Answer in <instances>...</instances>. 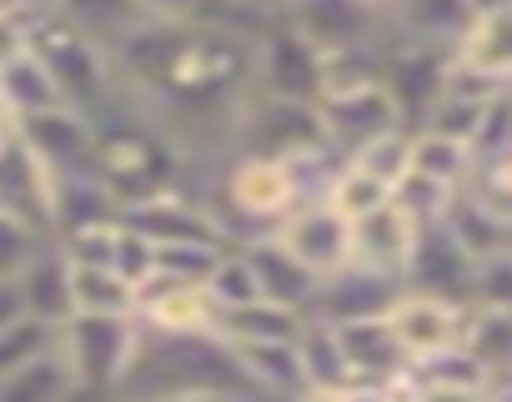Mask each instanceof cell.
<instances>
[{"mask_svg": "<svg viewBox=\"0 0 512 402\" xmlns=\"http://www.w3.org/2000/svg\"><path fill=\"white\" fill-rule=\"evenodd\" d=\"M206 201L216 207V217L226 222L231 242L241 247L251 237L277 232L302 207V186H297V171L287 161H272V156H231L216 171Z\"/></svg>", "mask_w": 512, "mask_h": 402, "instance_id": "3", "label": "cell"}, {"mask_svg": "<svg viewBox=\"0 0 512 402\" xmlns=\"http://www.w3.org/2000/svg\"><path fill=\"white\" fill-rule=\"evenodd\" d=\"M317 111H322L327 141H332L342 156H352L357 146H367V141H377V136H387V131H402V126H407L387 86L332 91V96H322V101H317Z\"/></svg>", "mask_w": 512, "mask_h": 402, "instance_id": "13", "label": "cell"}, {"mask_svg": "<svg viewBox=\"0 0 512 402\" xmlns=\"http://www.w3.org/2000/svg\"><path fill=\"white\" fill-rule=\"evenodd\" d=\"M56 342H61V327H56V322H41V317L21 312L6 332H0V377H11V372H21V367L51 357Z\"/></svg>", "mask_w": 512, "mask_h": 402, "instance_id": "35", "label": "cell"}, {"mask_svg": "<svg viewBox=\"0 0 512 402\" xmlns=\"http://www.w3.org/2000/svg\"><path fill=\"white\" fill-rule=\"evenodd\" d=\"M26 46H31V51L46 61V71L56 76L66 106H76V111L91 116V121H106V116L121 111V86H116L111 56H106L91 36H81L71 21H61V16L31 21V41H26Z\"/></svg>", "mask_w": 512, "mask_h": 402, "instance_id": "4", "label": "cell"}, {"mask_svg": "<svg viewBox=\"0 0 512 402\" xmlns=\"http://www.w3.org/2000/svg\"><path fill=\"white\" fill-rule=\"evenodd\" d=\"M0 141H6V136H0Z\"/></svg>", "mask_w": 512, "mask_h": 402, "instance_id": "51", "label": "cell"}, {"mask_svg": "<svg viewBox=\"0 0 512 402\" xmlns=\"http://www.w3.org/2000/svg\"><path fill=\"white\" fill-rule=\"evenodd\" d=\"M362 6H367V11H382V16H387V11L397 6V0H362Z\"/></svg>", "mask_w": 512, "mask_h": 402, "instance_id": "49", "label": "cell"}, {"mask_svg": "<svg viewBox=\"0 0 512 402\" xmlns=\"http://www.w3.org/2000/svg\"><path fill=\"white\" fill-rule=\"evenodd\" d=\"M387 387H392V402H492V392L482 387H437V382H412L407 372Z\"/></svg>", "mask_w": 512, "mask_h": 402, "instance_id": "41", "label": "cell"}, {"mask_svg": "<svg viewBox=\"0 0 512 402\" xmlns=\"http://www.w3.org/2000/svg\"><path fill=\"white\" fill-rule=\"evenodd\" d=\"M16 287H21V302H26L31 317L56 322V327L71 322V262H66V252H61L56 242L31 262V272H26Z\"/></svg>", "mask_w": 512, "mask_h": 402, "instance_id": "27", "label": "cell"}, {"mask_svg": "<svg viewBox=\"0 0 512 402\" xmlns=\"http://www.w3.org/2000/svg\"><path fill=\"white\" fill-rule=\"evenodd\" d=\"M26 312V302H21V287L16 282H0V332H6L16 317Z\"/></svg>", "mask_w": 512, "mask_h": 402, "instance_id": "43", "label": "cell"}, {"mask_svg": "<svg viewBox=\"0 0 512 402\" xmlns=\"http://www.w3.org/2000/svg\"><path fill=\"white\" fill-rule=\"evenodd\" d=\"M297 352H302V367H307V382H312V387H322V392L357 387V377H352V367H347V357H342V342H337V332H332L327 322H312V317H307V327H302V337H297ZM312 387H307V392H312Z\"/></svg>", "mask_w": 512, "mask_h": 402, "instance_id": "34", "label": "cell"}, {"mask_svg": "<svg viewBox=\"0 0 512 402\" xmlns=\"http://www.w3.org/2000/svg\"><path fill=\"white\" fill-rule=\"evenodd\" d=\"M61 21H71L81 36H91L106 56L131 36V31H141L151 16L136 6V0H61V11H56Z\"/></svg>", "mask_w": 512, "mask_h": 402, "instance_id": "28", "label": "cell"}, {"mask_svg": "<svg viewBox=\"0 0 512 402\" xmlns=\"http://www.w3.org/2000/svg\"><path fill=\"white\" fill-rule=\"evenodd\" d=\"M492 402H512V377H502V382H492Z\"/></svg>", "mask_w": 512, "mask_h": 402, "instance_id": "48", "label": "cell"}, {"mask_svg": "<svg viewBox=\"0 0 512 402\" xmlns=\"http://www.w3.org/2000/svg\"><path fill=\"white\" fill-rule=\"evenodd\" d=\"M332 332H337V342H342V357H347L352 377L367 382V387H387V382H397V377L412 367L407 352H402V342L392 337L387 317L342 322V327H332Z\"/></svg>", "mask_w": 512, "mask_h": 402, "instance_id": "21", "label": "cell"}, {"mask_svg": "<svg viewBox=\"0 0 512 402\" xmlns=\"http://www.w3.org/2000/svg\"><path fill=\"white\" fill-rule=\"evenodd\" d=\"M472 16H477L472 0H397L387 11V41L452 51L462 41V31L472 26Z\"/></svg>", "mask_w": 512, "mask_h": 402, "instance_id": "20", "label": "cell"}, {"mask_svg": "<svg viewBox=\"0 0 512 402\" xmlns=\"http://www.w3.org/2000/svg\"><path fill=\"white\" fill-rule=\"evenodd\" d=\"M0 96H6V106H11V116H16V121L66 106V96H61L56 76L46 71V61H41L31 46H26L21 56H11L6 66H0Z\"/></svg>", "mask_w": 512, "mask_h": 402, "instance_id": "26", "label": "cell"}, {"mask_svg": "<svg viewBox=\"0 0 512 402\" xmlns=\"http://www.w3.org/2000/svg\"><path fill=\"white\" fill-rule=\"evenodd\" d=\"M452 61H462L472 71H487L497 81H512V6L472 16L462 41L452 46Z\"/></svg>", "mask_w": 512, "mask_h": 402, "instance_id": "25", "label": "cell"}, {"mask_svg": "<svg viewBox=\"0 0 512 402\" xmlns=\"http://www.w3.org/2000/svg\"><path fill=\"white\" fill-rule=\"evenodd\" d=\"M136 322L146 332H216L221 312H216V302L201 282L151 277L136 292Z\"/></svg>", "mask_w": 512, "mask_h": 402, "instance_id": "18", "label": "cell"}, {"mask_svg": "<svg viewBox=\"0 0 512 402\" xmlns=\"http://www.w3.org/2000/svg\"><path fill=\"white\" fill-rule=\"evenodd\" d=\"M332 146L322 111L307 101H277L256 91L236 116V146L231 156H272V161H302L312 151Z\"/></svg>", "mask_w": 512, "mask_h": 402, "instance_id": "6", "label": "cell"}, {"mask_svg": "<svg viewBox=\"0 0 512 402\" xmlns=\"http://www.w3.org/2000/svg\"><path fill=\"white\" fill-rule=\"evenodd\" d=\"M347 161H352L357 171H367V176H377L382 186H392V191H397V181L412 171V126L387 131V136H377V141L357 146Z\"/></svg>", "mask_w": 512, "mask_h": 402, "instance_id": "37", "label": "cell"}, {"mask_svg": "<svg viewBox=\"0 0 512 402\" xmlns=\"http://www.w3.org/2000/svg\"><path fill=\"white\" fill-rule=\"evenodd\" d=\"M447 61L452 51H437V46H412V41H387V91L402 111V121L417 131L427 121V111L437 106L442 96V76H447Z\"/></svg>", "mask_w": 512, "mask_h": 402, "instance_id": "16", "label": "cell"}, {"mask_svg": "<svg viewBox=\"0 0 512 402\" xmlns=\"http://www.w3.org/2000/svg\"><path fill=\"white\" fill-rule=\"evenodd\" d=\"M71 317H136V287L91 262H71Z\"/></svg>", "mask_w": 512, "mask_h": 402, "instance_id": "29", "label": "cell"}, {"mask_svg": "<svg viewBox=\"0 0 512 402\" xmlns=\"http://www.w3.org/2000/svg\"><path fill=\"white\" fill-rule=\"evenodd\" d=\"M6 6L16 16H26V21H41V16H56L61 11V0H6Z\"/></svg>", "mask_w": 512, "mask_h": 402, "instance_id": "44", "label": "cell"}, {"mask_svg": "<svg viewBox=\"0 0 512 402\" xmlns=\"http://www.w3.org/2000/svg\"><path fill=\"white\" fill-rule=\"evenodd\" d=\"M457 342L492 372V382H502L512 372V307H467Z\"/></svg>", "mask_w": 512, "mask_h": 402, "instance_id": "30", "label": "cell"}, {"mask_svg": "<svg viewBox=\"0 0 512 402\" xmlns=\"http://www.w3.org/2000/svg\"><path fill=\"white\" fill-rule=\"evenodd\" d=\"M402 287L427 292V297H442V302H452V307L467 312L477 302V257L452 237L447 222L422 227L417 232V247H412V262L402 272Z\"/></svg>", "mask_w": 512, "mask_h": 402, "instance_id": "8", "label": "cell"}, {"mask_svg": "<svg viewBox=\"0 0 512 402\" xmlns=\"http://www.w3.org/2000/svg\"><path fill=\"white\" fill-rule=\"evenodd\" d=\"M302 327H307V312L282 307V302H272V297H262V302H246V307H231V312H221V322H216V332H221L231 347H256V342H297V337H302Z\"/></svg>", "mask_w": 512, "mask_h": 402, "instance_id": "24", "label": "cell"}, {"mask_svg": "<svg viewBox=\"0 0 512 402\" xmlns=\"http://www.w3.org/2000/svg\"><path fill=\"white\" fill-rule=\"evenodd\" d=\"M327 201H332V207H337L347 222H357V217H367V212L387 207V201H392V186H382L377 176H367V171H357L352 161H342V171H337V181H332Z\"/></svg>", "mask_w": 512, "mask_h": 402, "instance_id": "39", "label": "cell"}, {"mask_svg": "<svg viewBox=\"0 0 512 402\" xmlns=\"http://www.w3.org/2000/svg\"><path fill=\"white\" fill-rule=\"evenodd\" d=\"M287 26H297L322 56L347 51V46H367L387 36V16L367 11L362 0H292V11L282 16Z\"/></svg>", "mask_w": 512, "mask_h": 402, "instance_id": "15", "label": "cell"}, {"mask_svg": "<svg viewBox=\"0 0 512 402\" xmlns=\"http://www.w3.org/2000/svg\"><path fill=\"white\" fill-rule=\"evenodd\" d=\"M241 252L251 257V267H256V282H262V292L272 297V302H282V307H297V312H307V302H312V292H317V277L267 232V237H251V242H241Z\"/></svg>", "mask_w": 512, "mask_h": 402, "instance_id": "22", "label": "cell"}, {"mask_svg": "<svg viewBox=\"0 0 512 402\" xmlns=\"http://www.w3.org/2000/svg\"><path fill=\"white\" fill-rule=\"evenodd\" d=\"M16 131V116H11V106H6V96H0V136H11Z\"/></svg>", "mask_w": 512, "mask_h": 402, "instance_id": "47", "label": "cell"}, {"mask_svg": "<svg viewBox=\"0 0 512 402\" xmlns=\"http://www.w3.org/2000/svg\"><path fill=\"white\" fill-rule=\"evenodd\" d=\"M0 212L56 242V171L16 131L0 141Z\"/></svg>", "mask_w": 512, "mask_h": 402, "instance_id": "10", "label": "cell"}, {"mask_svg": "<svg viewBox=\"0 0 512 402\" xmlns=\"http://www.w3.org/2000/svg\"><path fill=\"white\" fill-rule=\"evenodd\" d=\"M407 377L412 382H437V387H482V392H492V372L457 342V347H442V352H432V357H417L412 367H407Z\"/></svg>", "mask_w": 512, "mask_h": 402, "instance_id": "36", "label": "cell"}, {"mask_svg": "<svg viewBox=\"0 0 512 402\" xmlns=\"http://www.w3.org/2000/svg\"><path fill=\"white\" fill-rule=\"evenodd\" d=\"M417 222L397 207V201H387V207L367 212L352 222V262L357 267H372V272H392L402 277L407 262H412V247H417Z\"/></svg>", "mask_w": 512, "mask_h": 402, "instance_id": "19", "label": "cell"}, {"mask_svg": "<svg viewBox=\"0 0 512 402\" xmlns=\"http://www.w3.org/2000/svg\"><path fill=\"white\" fill-rule=\"evenodd\" d=\"M136 337H141L136 317H71L61 327L56 352L66 357L81 397L116 402V387H121V377L131 367V352H136Z\"/></svg>", "mask_w": 512, "mask_h": 402, "instance_id": "5", "label": "cell"}, {"mask_svg": "<svg viewBox=\"0 0 512 402\" xmlns=\"http://www.w3.org/2000/svg\"><path fill=\"white\" fill-rule=\"evenodd\" d=\"M76 397L81 392H76V377H71L61 352H51V357H41V362H31L11 377H0V402H76Z\"/></svg>", "mask_w": 512, "mask_h": 402, "instance_id": "32", "label": "cell"}, {"mask_svg": "<svg viewBox=\"0 0 512 402\" xmlns=\"http://www.w3.org/2000/svg\"><path fill=\"white\" fill-rule=\"evenodd\" d=\"M472 146L452 141V136H437V131H412V171L447 186V191H462L467 176H472Z\"/></svg>", "mask_w": 512, "mask_h": 402, "instance_id": "33", "label": "cell"}, {"mask_svg": "<svg viewBox=\"0 0 512 402\" xmlns=\"http://www.w3.org/2000/svg\"><path fill=\"white\" fill-rule=\"evenodd\" d=\"M387 327L402 342L407 362H417V357H432L442 347H457V337H462V307L402 287V297L387 307Z\"/></svg>", "mask_w": 512, "mask_h": 402, "instance_id": "17", "label": "cell"}, {"mask_svg": "<svg viewBox=\"0 0 512 402\" xmlns=\"http://www.w3.org/2000/svg\"><path fill=\"white\" fill-rule=\"evenodd\" d=\"M76 402H91V397H76Z\"/></svg>", "mask_w": 512, "mask_h": 402, "instance_id": "50", "label": "cell"}, {"mask_svg": "<svg viewBox=\"0 0 512 402\" xmlns=\"http://www.w3.org/2000/svg\"><path fill=\"white\" fill-rule=\"evenodd\" d=\"M397 297H402V277L347 262L342 272L317 277V292H312V302H307V317H312V322H327V327L367 322V317H387V307H392Z\"/></svg>", "mask_w": 512, "mask_h": 402, "instance_id": "11", "label": "cell"}, {"mask_svg": "<svg viewBox=\"0 0 512 402\" xmlns=\"http://www.w3.org/2000/svg\"><path fill=\"white\" fill-rule=\"evenodd\" d=\"M136 6H141L151 21H196L201 0H136Z\"/></svg>", "mask_w": 512, "mask_h": 402, "instance_id": "42", "label": "cell"}, {"mask_svg": "<svg viewBox=\"0 0 512 402\" xmlns=\"http://www.w3.org/2000/svg\"><path fill=\"white\" fill-rule=\"evenodd\" d=\"M46 247H51V237L31 232V227L16 222L11 212H0V282H21Z\"/></svg>", "mask_w": 512, "mask_h": 402, "instance_id": "40", "label": "cell"}, {"mask_svg": "<svg viewBox=\"0 0 512 402\" xmlns=\"http://www.w3.org/2000/svg\"><path fill=\"white\" fill-rule=\"evenodd\" d=\"M241 352V367L246 377L256 382L267 402H302L307 397V367H302V352L297 342H256V347H236Z\"/></svg>", "mask_w": 512, "mask_h": 402, "instance_id": "23", "label": "cell"}, {"mask_svg": "<svg viewBox=\"0 0 512 402\" xmlns=\"http://www.w3.org/2000/svg\"><path fill=\"white\" fill-rule=\"evenodd\" d=\"M91 176L111 191V201L126 207H141V201L191 186L181 151L141 116L116 111L106 121H96V156H91Z\"/></svg>", "mask_w": 512, "mask_h": 402, "instance_id": "2", "label": "cell"}, {"mask_svg": "<svg viewBox=\"0 0 512 402\" xmlns=\"http://www.w3.org/2000/svg\"><path fill=\"white\" fill-rule=\"evenodd\" d=\"M171 402H262L251 392H196V397H171Z\"/></svg>", "mask_w": 512, "mask_h": 402, "instance_id": "45", "label": "cell"}, {"mask_svg": "<svg viewBox=\"0 0 512 402\" xmlns=\"http://www.w3.org/2000/svg\"><path fill=\"white\" fill-rule=\"evenodd\" d=\"M206 292H211L216 312H231V307H246V302H262V297H267L262 282H256L251 257H246L241 247H231V252L216 262V272L206 277Z\"/></svg>", "mask_w": 512, "mask_h": 402, "instance_id": "38", "label": "cell"}, {"mask_svg": "<svg viewBox=\"0 0 512 402\" xmlns=\"http://www.w3.org/2000/svg\"><path fill=\"white\" fill-rule=\"evenodd\" d=\"M462 201L477 207L482 217L512 227V151H482L462 186Z\"/></svg>", "mask_w": 512, "mask_h": 402, "instance_id": "31", "label": "cell"}, {"mask_svg": "<svg viewBox=\"0 0 512 402\" xmlns=\"http://www.w3.org/2000/svg\"><path fill=\"white\" fill-rule=\"evenodd\" d=\"M256 91L277 101H322V51L287 21L256 41Z\"/></svg>", "mask_w": 512, "mask_h": 402, "instance_id": "9", "label": "cell"}, {"mask_svg": "<svg viewBox=\"0 0 512 402\" xmlns=\"http://www.w3.org/2000/svg\"><path fill=\"white\" fill-rule=\"evenodd\" d=\"M196 392L262 397L241 367V352L221 332H146L141 327L131 367L116 387V402H171V397H196Z\"/></svg>", "mask_w": 512, "mask_h": 402, "instance_id": "1", "label": "cell"}, {"mask_svg": "<svg viewBox=\"0 0 512 402\" xmlns=\"http://www.w3.org/2000/svg\"><path fill=\"white\" fill-rule=\"evenodd\" d=\"M121 222L136 227L156 247H186V242L236 247L231 232H226V222L216 217V207H211L201 191H191V186H176V191H161V196L141 201V207H126Z\"/></svg>", "mask_w": 512, "mask_h": 402, "instance_id": "7", "label": "cell"}, {"mask_svg": "<svg viewBox=\"0 0 512 402\" xmlns=\"http://www.w3.org/2000/svg\"><path fill=\"white\" fill-rule=\"evenodd\" d=\"M241 6H251V11H262V16H272V21H282V16L292 11V0H241Z\"/></svg>", "mask_w": 512, "mask_h": 402, "instance_id": "46", "label": "cell"}, {"mask_svg": "<svg viewBox=\"0 0 512 402\" xmlns=\"http://www.w3.org/2000/svg\"><path fill=\"white\" fill-rule=\"evenodd\" d=\"M312 277H332L352 262V222L332 201H302V207L272 232Z\"/></svg>", "mask_w": 512, "mask_h": 402, "instance_id": "12", "label": "cell"}, {"mask_svg": "<svg viewBox=\"0 0 512 402\" xmlns=\"http://www.w3.org/2000/svg\"><path fill=\"white\" fill-rule=\"evenodd\" d=\"M16 136L61 176H86L91 171V156H96V121L81 116L76 106H56V111H41V116H26L16 121Z\"/></svg>", "mask_w": 512, "mask_h": 402, "instance_id": "14", "label": "cell"}]
</instances>
